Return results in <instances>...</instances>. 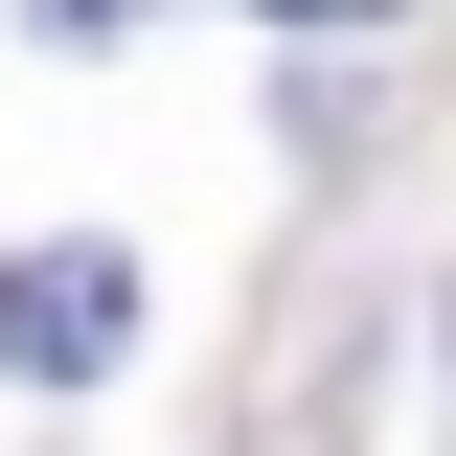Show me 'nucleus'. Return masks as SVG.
Listing matches in <instances>:
<instances>
[{
	"mask_svg": "<svg viewBox=\"0 0 456 456\" xmlns=\"http://www.w3.org/2000/svg\"><path fill=\"white\" fill-rule=\"evenodd\" d=\"M114 342H137V274H114V251H46V274H0V365H114Z\"/></svg>",
	"mask_w": 456,
	"mask_h": 456,
	"instance_id": "1",
	"label": "nucleus"
},
{
	"mask_svg": "<svg viewBox=\"0 0 456 456\" xmlns=\"http://www.w3.org/2000/svg\"><path fill=\"white\" fill-rule=\"evenodd\" d=\"M46 23H69V46H92V23H137V0H46Z\"/></svg>",
	"mask_w": 456,
	"mask_h": 456,
	"instance_id": "2",
	"label": "nucleus"
},
{
	"mask_svg": "<svg viewBox=\"0 0 456 456\" xmlns=\"http://www.w3.org/2000/svg\"><path fill=\"white\" fill-rule=\"evenodd\" d=\"M274 23H365V0H274Z\"/></svg>",
	"mask_w": 456,
	"mask_h": 456,
	"instance_id": "3",
	"label": "nucleus"
}]
</instances>
